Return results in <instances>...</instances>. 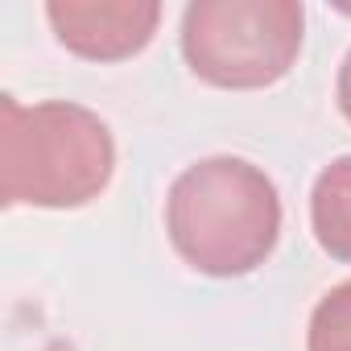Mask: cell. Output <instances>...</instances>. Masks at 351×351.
<instances>
[{
  "label": "cell",
  "instance_id": "5b68a950",
  "mask_svg": "<svg viewBox=\"0 0 351 351\" xmlns=\"http://www.w3.org/2000/svg\"><path fill=\"white\" fill-rule=\"evenodd\" d=\"M310 232H314V244L330 261L351 265V153L326 161L314 173V186H310Z\"/></svg>",
  "mask_w": 351,
  "mask_h": 351
},
{
  "label": "cell",
  "instance_id": "7a4b0ae2",
  "mask_svg": "<svg viewBox=\"0 0 351 351\" xmlns=\"http://www.w3.org/2000/svg\"><path fill=\"white\" fill-rule=\"evenodd\" d=\"M116 173L108 120L71 99H0V195L5 207L79 211L95 203Z\"/></svg>",
  "mask_w": 351,
  "mask_h": 351
},
{
  "label": "cell",
  "instance_id": "6da1fadb",
  "mask_svg": "<svg viewBox=\"0 0 351 351\" xmlns=\"http://www.w3.org/2000/svg\"><path fill=\"white\" fill-rule=\"evenodd\" d=\"M281 191L236 153L199 157L165 191V236L178 261L203 277L232 281L256 273L281 240Z\"/></svg>",
  "mask_w": 351,
  "mask_h": 351
},
{
  "label": "cell",
  "instance_id": "277c9868",
  "mask_svg": "<svg viewBox=\"0 0 351 351\" xmlns=\"http://www.w3.org/2000/svg\"><path fill=\"white\" fill-rule=\"evenodd\" d=\"M54 42L83 62H124L149 50L161 25L157 0H50Z\"/></svg>",
  "mask_w": 351,
  "mask_h": 351
},
{
  "label": "cell",
  "instance_id": "8992f818",
  "mask_svg": "<svg viewBox=\"0 0 351 351\" xmlns=\"http://www.w3.org/2000/svg\"><path fill=\"white\" fill-rule=\"evenodd\" d=\"M306 351H351V277L314 302L306 322Z\"/></svg>",
  "mask_w": 351,
  "mask_h": 351
},
{
  "label": "cell",
  "instance_id": "3957f363",
  "mask_svg": "<svg viewBox=\"0 0 351 351\" xmlns=\"http://www.w3.org/2000/svg\"><path fill=\"white\" fill-rule=\"evenodd\" d=\"M178 46L191 75L219 91H265L281 83L306 46L298 0H191Z\"/></svg>",
  "mask_w": 351,
  "mask_h": 351
},
{
  "label": "cell",
  "instance_id": "52a82bcc",
  "mask_svg": "<svg viewBox=\"0 0 351 351\" xmlns=\"http://www.w3.org/2000/svg\"><path fill=\"white\" fill-rule=\"evenodd\" d=\"M335 104H339L343 120L351 124V50L343 54V62H339V75H335Z\"/></svg>",
  "mask_w": 351,
  "mask_h": 351
}]
</instances>
